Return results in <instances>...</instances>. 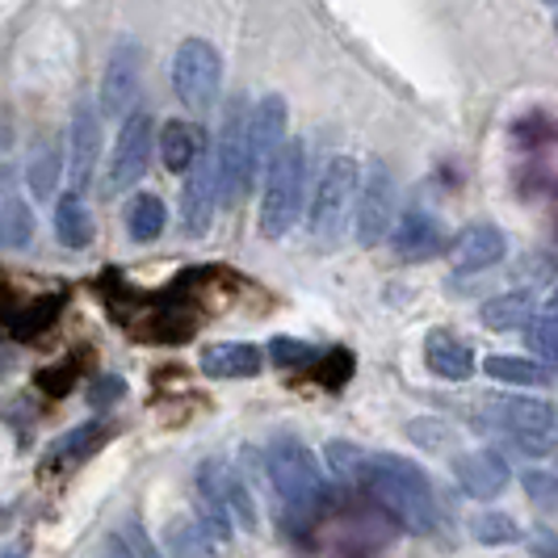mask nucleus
<instances>
[{
	"label": "nucleus",
	"instance_id": "obj_41",
	"mask_svg": "<svg viewBox=\"0 0 558 558\" xmlns=\"http://www.w3.org/2000/svg\"><path fill=\"white\" fill-rule=\"evenodd\" d=\"M555 29H558V22H555Z\"/></svg>",
	"mask_w": 558,
	"mask_h": 558
},
{
	"label": "nucleus",
	"instance_id": "obj_20",
	"mask_svg": "<svg viewBox=\"0 0 558 558\" xmlns=\"http://www.w3.org/2000/svg\"><path fill=\"white\" fill-rule=\"evenodd\" d=\"M533 294L530 290H512V294H500V299H487L483 307H478V319H483V328H492V332H512V328H525L533 319Z\"/></svg>",
	"mask_w": 558,
	"mask_h": 558
},
{
	"label": "nucleus",
	"instance_id": "obj_12",
	"mask_svg": "<svg viewBox=\"0 0 558 558\" xmlns=\"http://www.w3.org/2000/svg\"><path fill=\"white\" fill-rule=\"evenodd\" d=\"M483 424L496 433H550L555 428V408L546 399H525V395H504L483 408Z\"/></svg>",
	"mask_w": 558,
	"mask_h": 558
},
{
	"label": "nucleus",
	"instance_id": "obj_35",
	"mask_svg": "<svg viewBox=\"0 0 558 558\" xmlns=\"http://www.w3.org/2000/svg\"><path fill=\"white\" fill-rule=\"evenodd\" d=\"M412 437H416L420 446H449V441H453L441 420H433V428H424V420H416V424H412Z\"/></svg>",
	"mask_w": 558,
	"mask_h": 558
},
{
	"label": "nucleus",
	"instance_id": "obj_25",
	"mask_svg": "<svg viewBox=\"0 0 558 558\" xmlns=\"http://www.w3.org/2000/svg\"><path fill=\"white\" fill-rule=\"evenodd\" d=\"M165 223H168V210L160 197L156 194L131 197V206H126V235H131L135 244L160 240V235H165Z\"/></svg>",
	"mask_w": 558,
	"mask_h": 558
},
{
	"label": "nucleus",
	"instance_id": "obj_11",
	"mask_svg": "<svg viewBox=\"0 0 558 558\" xmlns=\"http://www.w3.org/2000/svg\"><path fill=\"white\" fill-rule=\"evenodd\" d=\"M68 143H72V156H68V185H72L76 194H84V190L93 185L97 156H101V122H97V106H93V101H81V106H76Z\"/></svg>",
	"mask_w": 558,
	"mask_h": 558
},
{
	"label": "nucleus",
	"instance_id": "obj_38",
	"mask_svg": "<svg viewBox=\"0 0 558 558\" xmlns=\"http://www.w3.org/2000/svg\"><path fill=\"white\" fill-rule=\"evenodd\" d=\"M550 311H555V315H558V290H555V294H550Z\"/></svg>",
	"mask_w": 558,
	"mask_h": 558
},
{
	"label": "nucleus",
	"instance_id": "obj_8",
	"mask_svg": "<svg viewBox=\"0 0 558 558\" xmlns=\"http://www.w3.org/2000/svg\"><path fill=\"white\" fill-rule=\"evenodd\" d=\"M151 140H156L151 113H126L122 118V131L113 140L110 172H106V194H122V190L140 185L147 165H151Z\"/></svg>",
	"mask_w": 558,
	"mask_h": 558
},
{
	"label": "nucleus",
	"instance_id": "obj_2",
	"mask_svg": "<svg viewBox=\"0 0 558 558\" xmlns=\"http://www.w3.org/2000/svg\"><path fill=\"white\" fill-rule=\"evenodd\" d=\"M303 190H307V151H303V143L290 140L274 151L269 177H265V197H260V235L265 240H281L299 223Z\"/></svg>",
	"mask_w": 558,
	"mask_h": 558
},
{
	"label": "nucleus",
	"instance_id": "obj_5",
	"mask_svg": "<svg viewBox=\"0 0 558 558\" xmlns=\"http://www.w3.org/2000/svg\"><path fill=\"white\" fill-rule=\"evenodd\" d=\"M197 487H202V508L215 521V530L231 533V525H240L248 533L256 530V504H252L244 478L231 471V462H223V458L202 462Z\"/></svg>",
	"mask_w": 558,
	"mask_h": 558
},
{
	"label": "nucleus",
	"instance_id": "obj_34",
	"mask_svg": "<svg viewBox=\"0 0 558 558\" xmlns=\"http://www.w3.org/2000/svg\"><path fill=\"white\" fill-rule=\"evenodd\" d=\"M72 383H76V369H72V365H68V369L56 365V369H43V374H38V387H43L47 395H68L72 391Z\"/></svg>",
	"mask_w": 558,
	"mask_h": 558
},
{
	"label": "nucleus",
	"instance_id": "obj_39",
	"mask_svg": "<svg viewBox=\"0 0 558 558\" xmlns=\"http://www.w3.org/2000/svg\"><path fill=\"white\" fill-rule=\"evenodd\" d=\"M555 428H558V408H555Z\"/></svg>",
	"mask_w": 558,
	"mask_h": 558
},
{
	"label": "nucleus",
	"instance_id": "obj_40",
	"mask_svg": "<svg viewBox=\"0 0 558 558\" xmlns=\"http://www.w3.org/2000/svg\"><path fill=\"white\" fill-rule=\"evenodd\" d=\"M546 4H558V0H546Z\"/></svg>",
	"mask_w": 558,
	"mask_h": 558
},
{
	"label": "nucleus",
	"instance_id": "obj_4",
	"mask_svg": "<svg viewBox=\"0 0 558 558\" xmlns=\"http://www.w3.org/2000/svg\"><path fill=\"white\" fill-rule=\"evenodd\" d=\"M357 185H362V168L353 156H332L319 185H315V202H311V227L319 240H340V231L349 223V210L357 202Z\"/></svg>",
	"mask_w": 558,
	"mask_h": 558
},
{
	"label": "nucleus",
	"instance_id": "obj_14",
	"mask_svg": "<svg viewBox=\"0 0 558 558\" xmlns=\"http://www.w3.org/2000/svg\"><path fill=\"white\" fill-rule=\"evenodd\" d=\"M453 478L458 487L471 496V500H496L504 487H508V462H504L496 449H475V453H462L453 458Z\"/></svg>",
	"mask_w": 558,
	"mask_h": 558
},
{
	"label": "nucleus",
	"instance_id": "obj_15",
	"mask_svg": "<svg viewBox=\"0 0 558 558\" xmlns=\"http://www.w3.org/2000/svg\"><path fill=\"white\" fill-rule=\"evenodd\" d=\"M391 244L403 260H428L433 252L446 248V231H441V223H437V215L408 210V215L391 227Z\"/></svg>",
	"mask_w": 558,
	"mask_h": 558
},
{
	"label": "nucleus",
	"instance_id": "obj_37",
	"mask_svg": "<svg viewBox=\"0 0 558 558\" xmlns=\"http://www.w3.org/2000/svg\"><path fill=\"white\" fill-rule=\"evenodd\" d=\"M533 546H537V550H558V542L550 537V533H537V537H533Z\"/></svg>",
	"mask_w": 558,
	"mask_h": 558
},
{
	"label": "nucleus",
	"instance_id": "obj_22",
	"mask_svg": "<svg viewBox=\"0 0 558 558\" xmlns=\"http://www.w3.org/2000/svg\"><path fill=\"white\" fill-rule=\"evenodd\" d=\"M197 151H202V135H194L190 122H181V118L165 122V131H160V160H165L168 172H190Z\"/></svg>",
	"mask_w": 558,
	"mask_h": 558
},
{
	"label": "nucleus",
	"instance_id": "obj_29",
	"mask_svg": "<svg viewBox=\"0 0 558 558\" xmlns=\"http://www.w3.org/2000/svg\"><path fill=\"white\" fill-rule=\"evenodd\" d=\"M475 537L483 546H508V542L521 537V530H517V521L504 517V512H483V517H475Z\"/></svg>",
	"mask_w": 558,
	"mask_h": 558
},
{
	"label": "nucleus",
	"instance_id": "obj_7",
	"mask_svg": "<svg viewBox=\"0 0 558 558\" xmlns=\"http://www.w3.org/2000/svg\"><path fill=\"white\" fill-rule=\"evenodd\" d=\"M395 227V177L387 160H369L365 181L357 185V215H353V231L362 248H378Z\"/></svg>",
	"mask_w": 558,
	"mask_h": 558
},
{
	"label": "nucleus",
	"instance_id": "obj_3",
	"mask_svg": "<svg viewBox=\"0 0 558 558\" xmlns=\"http://www.w3.org/2000/svg\"><path fill=\"white\" fill-rule=\"evenodd\" d=\"M172 88L194 113H206L223 93V56L206 38H185L172 59Z\"/></svg>",
	"mask_w": 558,
	"mask_h": 558
},
{
	"label": "nucleus",
	"instance_id": "obj_32",
	"mask_svg": "<svg viewBox=\"0 0 558 558\" xmlns=\"http://www.w3.org/2000/svg\"><path fill=\"white\" fill-rule=\"evenodd\" d=\"M29 235H34V219L26 215V202L13 194L9 197V231H4V240L9 244H26Z\"/></svg>",
	"mask_w": 558,
	"mask_h": 558
},
{
	"label": "nucleus",
	"instance_id": "obj_16",
	"mask_svg": "<svg viewBox=\"0 0 558 558\" xmlns=\"http://www.w3.org/2000/svg\"><path fill=\"white\" fill-rule=\"evenodd\" d=\"M504 252H508V240H504L500 227H492V223L466 227V231L453 240V260H458V269H466V274H483V269L500 265Z\"/></svg>",
	"mask_w": 558,
	"mask_h": 558
},
{
	"label": "nucleus",
	"instance_id": "obj_18",
	"mask_svg": "<svg viewBox=\"0 0 558 558\" xmlns=\"http://www.w3.org/2000/svg\"><path fill=\"white\" fill-rule=\"evenodd\" d=\"M424 357H428V369L449 378V383H466L475 374V349L466 340H458L453 332H428Z\"/></svg>",
	"mask_w": 558,
	"mask_h": 558
},
{
	"label": "nucleus",
	"instance_id": "obj_6",
	"mask_svg": "<svg viewBox=\"0 0 558 558\" xmlns=\"http://www.w3.org/2000/svg\"><path fill=\"white\" fill-rule=\"evenodd\" d=\"M215 181H219V202H240L252 185L248 113H244L240 97L227 106L223 131H219V143H215Z\"/></svg>",
	"mask_w": 558,
	"mask_h": 558
},
{
	"label": "nucleus",
	"instance_id": "obj_10",
	"mask_svg": "<svg viewBox=\"0 0 558 558\" xmlns=\"http://www.w3.org/2000/svg\"><path fill=\"white\" fill-rule=\"evenodd\" d=\"M215 206H219V181H215V151H197V160L190 165V181L181 190V231L190 240H202L210 231L215 219Z\"/></svg>",
	"mask_w": 558,
	"mask_h": 558
},
{
	"label": "nucleus",
	"instance_id": "obj_26",
	"mask_svg": "<svg viewBox=\"0 0 558 558\" xmlns=\"http://www.w3.org/2000/svg\"><path fill=\"white\" fill-rule=\"evenodd\" d=\"M56 177H59L56 143H38L34 156H29V165H26V181H29V190H34V197H51Z\"/></svg>",
	"mask_w": 558,
	"mask_h": 558
},
{
	"label": "nucleus",
	"instance_id": "obj_28",
	"mask_svg": "<svg viewBox=\"0 0 558 558\" xmlns=\"http://www.w3.org/2000/svg\"><path fill=\"white\" fill-rule=\"evenodd\" d=\"M525 340H530L533 357H546V362H558V315H533L530 328H525Z\"/></svg>",
	"mask_w": 558,
	"mask_h": 558
},
{
	"label": "nucleus",
	"instance_id": "obj_27",
	"mask_svg": "<svg viewBox=\"0 0 558 558\" xmlns=\"http://www.w3.org/2000/svg\"><path fill=\"white\" fill-rule=\"evenodd\" d=\"M269 362L274 365H286V369H294V365H315L319 362V349L307 344V340H290V336H274L269 340Z\"/></svg>",
	"mask_w": 558,
	"mask_h": 558
},
{
	"label": "nucleus",
	"instance_id": "obj_30",
	"mask_svg": "<svg viewBox=\"0 0 558 558\" xmlns=\"http://www.w3.org/2000/svg\"><path fill=\"white\" fill-rule=\"evenodd\" d=\"M521 483H525V492H530V500L537 504V508H558V475H546V471H525Z\"/></svg>",
	"mask_w": 558,
	"mask_h": 558
},
{
	"label": "nucleus",
	"instance_id": "obj_33",
	"mask_svg": "<svg viewBox=\"0 0 558 558\" xmlns=\"http://www.w3.org/2000/svg\"><path fill=\"white\" fill-rule=\"evenodd\" d=\"M122 391H126V383H122L118 374H106V378H97V383H93V391H88V403L101 412V408H113V403L122 399Z\"/></svg>",
	"mask_w": 558,
	"mask_h": 558
},
{
	"label": "nucleus",
	"instance_id": "obj_36",
	"mask_svg": "<svg viewBox=\"0 0 558 558\" xmlns=\"http://www.w3.org/2000/svg\"><path fill=\"white\" fill-rule=\"evenodd\" d=\"M517 274H521V278H533V281H546L550 274H555V260H550V256H542V260H525Z\"/></svg>",
	"mask_w": 558,
	"mask_h": 558
},
{
	"label": "nucleus",
	"instance_id": "obj_24",
	"mask_svg": "<svg viewBox=\"0 0 558 558\" xmlns=\"http://www.w3.org/2000/svg\"><path fill=\"white\" fill-rule=\"evenodd\" d=\"M56 235L63 248H88V240H93V215L84 206V194L76 190L56 206Z\"/></svg>",
	"mask_w": 558,
	"mask_h": 558
},
{
	"label": "nucleus",
	"instance_id": "obj_23",
	"mask_svg": "<svg viewBox=\"0 0 558 558\" xmlns=\"http://www.w3.org/2000/svg\"><path fill=\"white\" fill-rule=\"evenodd\" d=\"M63 303H68V294H63V290L34 299L29 307H22V311H13V315H9V332L17 336V340H34V336H43L59 319Z\"/></svg>",
	"mask_w": 558,
	"mask_h": 558
},
{
	"label": "nucleus",
	"instance_id": "obj_17",
	"mask_svg": "<svg viewBox=\"0 0 558 558\" xmlns=\"http://www.w3.org/2000/svg\"><path fill=\"white\" fill-rule=\"evenodd\" d=\"M265 365V353L248 340H223L202 353V374L210 378H256Z\"/></svg>",
	"mask_w": 558,
	"mask_h": 558
},
{
	"label": "nucleus",
	"instance_id": "obj_1",
	"mask_svg": "<svg viewBox=\"0 0 558 558\" xmlns=\"http://www.w3.org/2000/svg\"><path fill=\"white\" fill-rule=\"evenodd\" d=\"M265 471H269V483H274L278 500L286 504V512L315 517V512L332 508V487L324 483V471L303 441H290V437L274 441L265 453Z\"/></svg>",
	"mask_w": 558,
	"mask_h": 558
},
{
	"label": "nucleus",
	"instance_id": "obj_9",
	"mask_svg": "<svg viewBox=\"0 0 558 558\" xmlns=\"http://www.w3.org/2000/svg\"><path fill=\"white\" fill-rule=\"evenodd\" d=\"M140 84H143V56H140V43L131 38H118L113 43L110 59H106V76H101V113L106 118H126L135 97H140Z\"/></svg>",
	"mask_w": 558,
	"mask_h": 558
},
{
	"label": "nucleus",
	"instance_id": "obj_19",
	"mask_svg": "<svg viewBox=\"0 0 558 558\" xmlns=\"http://www.w3.org/2000/svg\"><path fill=\"white\" fill-rule=\"evenodd\" d=\"M110 437H113L110 420H88V424H76V428H68V433L59 437L56 446H51V458H56L59 466H63V462L76 466V462H84V458H93Z\"/></svg>",
	"mask_w": 558,
	"mask_h": 558
},
{
	"label": "nucleus",
	"instance_id": "obj_31",
	"mask_svg": "<svg viewBox=\"0 0 558 558\" xmlns=\"http://www.w3.org/2000/svg\"><path fill=\"white\" fill-rule=\"evenodd\" d=\"M319 378H324V387H344L349 378H353V353L349 349H336V353H328L324 362H319Z\"/></svg>",
	"mask_w": 558,
	"mask_h": 558
},
{
	"label": "nucleus",
	"instance_id": "obj_21",
	"mask_svg": "<svg viewBox=\"0 0 558 558\" xmlns=\"http://www.w3.org/2000/svg\"><path fill=\"white\" fill-rule=\"evenodd\" d=\"M483 369H487V378L508 383V387H550V383H555V374L542 362H533V357H512V353H492V357L483 362Z\"/></svg>",
	"mask_w": 558,
	"mask_h": 558
},
{
	"label": "nucleus",
	"instance_id": "obj_13",
	"mask_svg": "<svg viewBox=\"0 0 558 558\" xmlns=\"http://www.w3.org/2000/svg\"><path fill=\"white\" fill-rule=\"evenodd\" d=\"M281 143H286V97H278V93H265V97L256 101V110L248 113L252 177H256L260 168L274 160V151H278Z\"/></svg>",
	"mask_w": 558,
	"mask_h": 558
}]
</instances>
